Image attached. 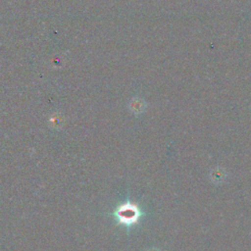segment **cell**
I'll return each mask as SVG.
<instances>
[{
  "label": "cell",
  "instance_id": "6da1fadb",
  "mask_svg": "<svg viewBox=\"0 0 251 251\" xmlns=\"http://www.w3.org/2000/svg\"><path fill=\"white\" fill-rule=\"evenodd\" d=\"M115 216L120 224L129 226L137 223L141 216V212L135 204L125 203L118 207L115 212Z\"/></svg>",
  "mask_w": 251,
  "mask_h": 251
}]
</instances>
